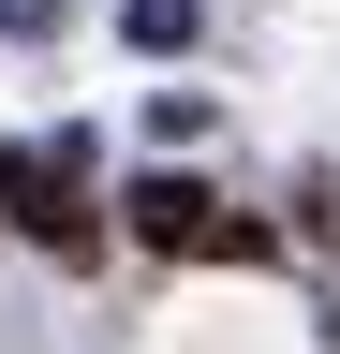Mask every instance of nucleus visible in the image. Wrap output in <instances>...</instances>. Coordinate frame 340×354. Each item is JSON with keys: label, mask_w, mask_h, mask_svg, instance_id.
Here are the masks:
<instances>
[{"label": "nucleus", "mask_w": 340, "mask_h": 354, "mask_svg": "<svg viewBox=\"0 0 340 354\" xmlns=\"http://www.w3.org/2000/svg\"><path fill=\"white\" fill-rule=\"evenodd\" d=\"M118 207H134V236H148V251H193V236H207V192H193V177H134Z\"/></svg>", "instance_id": "f03ea898"}, {"label": "nucleus", "mask_w": 340, "mask_h": 354, "mask_svg": "<svg viewBox=\"0 0 340 354\" xmlns=\"http://www.w3.org/2000/svg\"><path fill=\"white\" fill-rule=\"evenodd\" d=\"M0 207H15L60 266L104 251V221H89V148H74V133H60V148H30V162H0Z\"/></svg>", "instance_id": "f257e3e1"}]
</instances>
